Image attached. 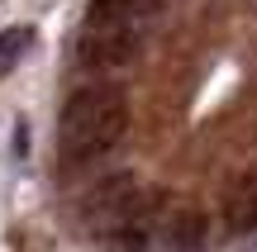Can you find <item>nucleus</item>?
<instances>
[{
	"instance_id": "7",
	"label": "nucleus",
	"mask_w": 257,
	"mask_h": 252,
	"mask_svg": "<svg viewBox=\"0 0 257 252\" xmlns=\"http://www.w3.org/2000/svg\"><path fill=\"white\" fill-rule=\"evenodd\" d=\"M29 43H34V29H24V24H15V29L0 34V76H10L19 67V57L29 53Z\"/></svg>"
},
{
	"instance_id": "1",
	"label": "nucleus",
	"mask_w": 257,
	"mask_h": 252,
	"mask_svg": "<svg viewBox=\"0 0 257 252\" xmlns=\"http://www.w3.org/2000/svg\"><path fill=\"white\" fill-rule=\"evenodd\" d=\"M128 129V105L114 86H91V91H76L62 110L57 124V148L67 162H91L105 157Z\"/></svg>"
},
{
	"instance_id": "3",
	"label": "nucleus",
	"mask_w": 257,
	"mask_h": 252,
	"mask_svg": "<svg viewBox=\"0 0 257 252\" xmlns=\"http://www.w3.org/2000/svg\"><path fill=\"white\" fill-rule=\"evenodd\" d=\"M224 224L229 233H252L257 228V171H243L224 195Z\"/></svg>"
},
{
	"instance_id": "5",
	"label": "nucleus",
	"mask_w": 257,
	"mask_h": 252,
	"mask_svg": "<svg viewBox=\"0 0 257 252\" xmlns=\"http://www.w3.org/2000/svg\"><path fill=\"white\" fill-rule=\"evenodd\" d=\"M86 29H138V0H91Z\"/></svg>"
},
{
	"instance_id": "4",
	"label": "nucleus",
	"mask_w": 257,
	"mask_h": 252,
	"mask_svg": "<svg viewBox=\"0 0 257 252\" xmlns=\"http://www.w3.org/2000/svg\"><path fill=\"white\" fill-rule=\"evenodd\" d=\"M205 247V214L200 209H176L167 219V252H200Z\"/></svg>"
},
{
	"instance_id": "2",
	"label": "nucleus",
	"mask_w": 257,
	"mask_h": 252,
	"mask_svg": "<svg viewBox=\"0 0 257 252\" xmlns=\"http://www.w3.org/2000/svg\"><path fill=\"white\" fill-rule=\"evenodd\" d=\"M76 48L81 67H124L138 53V29H86Z\"/></svg>"
},
{
	"instance_id": "6",
	"label": "nucleus",
	"mask_w": 257,
	"mask_h": 252,
	"mask_svg": "<svg viewBox=\"0 0 257 252\" xmlns=\"http://www.w3.org/2000/svg\"><path fill=\"white\" fill-rule=\"evenodd\" d=\"M143 209H148V205H143ZM143 209L105 233V247H110V252H148V219H143Z\"/></svg>"
}]
</instances>
